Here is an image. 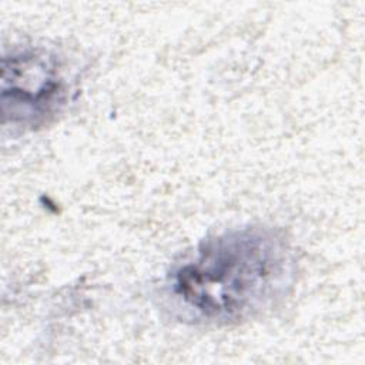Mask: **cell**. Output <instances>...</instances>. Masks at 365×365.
Segmentation results:
<instances>
[{
    "label": "cell",
    "instance_id": "6da1fadb",
    "mask_svg": "<svg viewBox=\"0 0 365 365\" xmlns=\"http://www.w3.org/2000/svg\"><path fill=\"white\" fill-rule=\"evenodd\" d=\"M295 274V251L285 232L247 225L205 238L174 262L164 295L182 321L237 325L278 305L292 289Z\"/></svg>",
    "mask_w": 365,
    "mask_h": 365
},
{
    "label": "cell",
    "instance_id": "7a4b0ae2",
    "mask_svg": "<svg viewBox=\"0 0 365 365\" xmlns=\"http://www.w3.org/2000/svg\"><path fill=\"white\" fill-rule=\"evenodd\" d=\"M68 63L44 46H16L1 58V117L4 125L33 131L53 123L73 93Z\"/></svg>",
    "mask_w": 365,
    "mask_h": 365
}]
</instances>
